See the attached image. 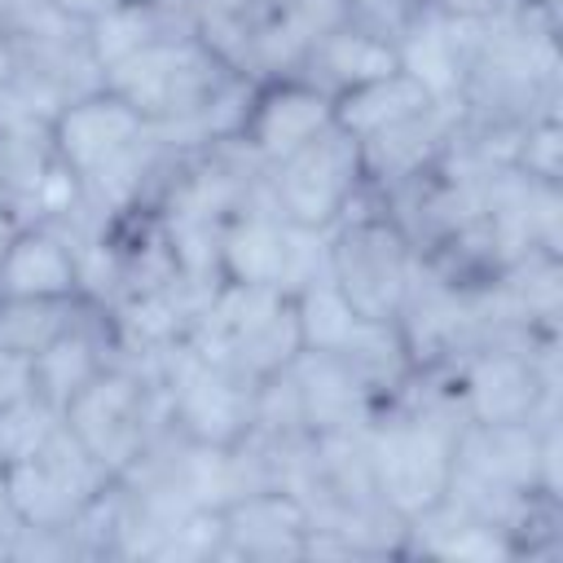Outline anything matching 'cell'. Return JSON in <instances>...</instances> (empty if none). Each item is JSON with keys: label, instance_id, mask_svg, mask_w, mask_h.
Masks as SVG:
<instances>
[{"label": "cell", "instance_id": "6da1fadb", "mask_svg": "<svg viewBox=\"0 0 563 563\" xmlns=\"http://www.w3.org/2000/svg\"><path fill=\"white\" fill-rule=\"evenodd\" d=\"M418 273V251L387 216L374 185H361L343 220L325 233V277L365 321H396Z\"/></svg>", "mask_w": 563, "mask_h": 563}, {"label": "cell", "instance_id": "7a4b0ae2", "mask_svg": "<svg viewBox=\"0 0 563 563\" xmlns=\"http://www.w3.org/2000/svg\"><path fill=\"white\" fill-rule=\"evenodd\" d=\"M229 79L233 70L189 26L158 35L101 75V84L119 92L154 132H194V123L211 110Z\"/></svg>", "mask_w": 563, "mask_h": 563}, {"label": "cell", "instance_id": "3957f363", "mask_svg": "<svg viewBox=\"0 0 563 563\" xmlns=\"http://www.w3.org/2000/svg\"><path fill=\"white\" fill-rule=\"evenodd\" d=\"M62 422L114 479H123L167 431V396L154 369L106 361L66 400Z\"/></svg>", "mask_w": 563, "mask_h": 563}, {"label": "cell", "instance_id": "277c9868", "mask_svg": "<svg viewBox=\"0 0 563 563\" xmlns=\"http://www.w3.org/2000/svg\"><path fill=\"white\" fill-rule=\"evenodd\" d=\"M114 484V475L66 431V422L53 427V435L9 466H0V497L18 528H44L66 532L75 515Z\"/></svg>", "mask_w": 563, "mask_h": 563}, {"label": "cell", "instance_id": "5b68a950", "mask_svg": "<svg viewBox=\"0 0 563 563\" xmlns=\"http://www.w3.org/2000/svg\"><path fill=\"white\" fill-rule=\"evenodd\" d=\"M361 185V150L334 123L317 141H308L303 150L264 172V189L277 216L308 233H330Z\"/></svg>", "mask_w": 563, "mask_h": 563}, {"label": "cell", "instance_id": "8992f818", "mask_svg": "<svg viewBox=\"0 0 563 563\" xmlns=\"http://www.w3.org/2000/svg\"><path fill=\"white\" fill-rule=\"evenodd\" d=\"M150 132L154 128L106 84L66 97L48 119L53 158L70 180H79V189L97 185L128 154H136L150 141Z\"/></svg>", "mask_w": 563, "mask_h": 563}, {"label": "cell", "instance_id": "52a82bcc", "mask_svg": "<svg viewBox=\"0 0 563 563\" xmlns=\"http://www.w3.org/2000/svg\"><path fill=\"white\" fill-rule=\"evenodd\" d=\"M330 123H334L330 92H321L303 75H268V79L251 84L233 141L268 172L273 163L290 158L295 150L317 141Z\"/></svg>", "mask_w": 563, "mask_h": 563}, {"label": "cell", "instance_id": "ba28073f", "mask_svg": "<svg viewBox=\"0 0 563 563\" xmlns=\"http://www.w3.org/2000/svg\"><path fill=\"white\" fill-rule=\"evenodd\" d=\"M216 515H220V559H255V563L303 559L312 510L286 484L229 497L224 506H216Z\"/></svg>", "mask_w": 563, "mask_h": 563}, {"label": "cell", "instance_id": "9c48e42d", "mask_svg": "<svg viewBox=\"0 0 563 563\" xmlns=\"http://www.w3.org/2000/svg\"><path fill=\"white\" fill-rule=\"evenodd\" d=\"M0 295L70 299L79 286V238L57 220H22L0 255Z\"/></svg>", "mask_w": 563, "mask_h": 563}, {"label": "cell", "instance_id": "30bf717a", "mask_svg": "<svg viewBox=\"0 0 563 563\" xmlns=\"http://www.w3.org/2000/svg\"><path fill=\"white\" fill-rule=\"evenodd\" d=\"M400 66H405L400 62V44L391 35L347 18V22H339L334 31H325L308 48V57H303V66L295 75H303L321 92L339 97V92H347L356 84H369V79H383V75H391Z\"/></svg>", "mask_w": 563, "mask_h": 563}, {"label": "cell", "instance_id": "8fae6325", "mask_svg": "<svg viewBox=\"0 0 563 563\" xmlns=\"http://www.w3.org/2000/svg\"><path fill=\"white\" fill-rule=\"evenodd\" d=\"M290 378L303 405L308 435H330V431H361L374 422V400L365 387L325 352H299L290 361Z\"/></svg>", "mask_w": 563, "mask_h": 563}, {"label": "cell", "instance_id": "7c38bea8", "mask_svg": "<svg viewBox=\"0 0 563 563\" xmlns=\"http://www.w3.org/2000/svg\"><path fill=\"white\" fill-rule=\"evenodd\" d=\"M431 106H440L431 97V88L413 70L400 66L383 79H369V84H356V88L339 92L334 97V128L352 141H369L383 128H396L413 114H427Z\"/></svg>", "mask_w": 563, "mask_h": 563}, {"label": "cell", "instance_id": "4fadbf2b", "mask_svg": "<svg viewBox=\"0 0 563 563\" xmlns=\"http://www.w3.org/2000/svg\"><path fill=\"white\" fill-rule=\"evenodd\" d=\"M180 26H189V22H176L172 13H163L145 0H119L110 13H101L97 22L84 26V44H88L97 75H106L110 66L128 62L132 53H141L145 44H154L158 35L180 31Z\"/></svg>", "mask_w": 563, "mask_h": 563}, {"label": "cell", "instance_id": "5bb4252c", "mask_svg": "<svg viewBox=\"0 0 563 563\" xmlns=\"http://www.w3.org/2000/svg\"><path fill=\"white\" fill-rule=\"evenodd\" d=\"M88 308V295L70 299H26V295H0V352L13 356H40L53 339H62Z\"/></svg>", "mask_w": 563, "mask_h": 563}, {"label": "cell", "instance_id": "9a60e30c", "mask_svg": "<svg viewBox=\"0 0 563 563\" xmlns=\"http://www.w3.org/2000/svg\"><path fill=\"white\" fill-rule=\"evenodd\" d=\"M290 299H295V321H299V343H303V352H325V356H334V352L361 330V321H365V317L352 312V303L334 290V282H330L325 273L308 277L299 290H290Z\"/></svg>", "mask_w": 563, "mask_h": 563}, {"label": "cell", "instance_id": "2e32d148", "mask_svg": "<svg viewBox=\"0 0 563 563\" xmlns=\"http://www.w3.org/2000/svg\"><path fill=\"white\" fill-rule=\"evenodd\" d=\"M506 167L519 172L523 180H541V185H559L563 172V128H559V110L532 114L528 123L515 128Z\"/></svg>", "mask_w": 563, "mask_h": 563}, {"label": "cell", "instance_id": "e0dca14e", "mask_svg": "<svg viewBox=\"0 0 563 563\" xmlns=\"http://www.w3.org/2000/svg\"><path fill=\"white\" fill-rule=\"evenodd\" d=\"M57 422H62V413L53 405H44L35 391L13 400L9 409H0V466H9L18 457H31L53 435Z\"/></svg>", "mask_w": 563, "mask_h": 563}, {"label": "cell", "instance_id": "ac0fdd59", "mask_svg": "<svg viewBox=\"0 0 563 563\" xmlns=\"http://www.w3.org/2000/svg\"><path fill=\"white\" fill-rule=\"evenodd\" d=\"M22 396H31V361L0 352V409H9Z\"/></svg>", "mask_w": 563, "mask_h": 563}, {"label": "cell", "instance_id": "d6986e66", "mask_svg": "<svg viewBox=\"0 0 563 563\" xmlns=\"http://www.w3.org/2000/svg\"><path fill=\"white\" fill-rule=\"evenodd\" d=\"M18 224H22V216L0 198V255H4V246L13 242V233H18Z\"/></svg>", "mask_w": 563, "mask_h": 563}, {"label": "cell", "instance_id": "ffe728a7", "mask_svg": "<svg viewBox=\"0 0 563 563\" xmlns=\"http://www.w3.org/2000/svg\"><path fill=\"white\" fill-rule=\"evenodd\" d=\"M0 198H4V194H0Z\"/></svg>", "mask_w": 563, "mask_h": 563}]
</instances>
